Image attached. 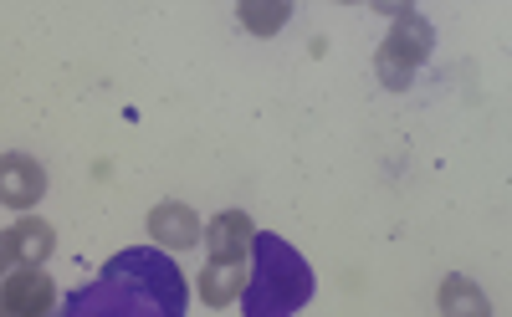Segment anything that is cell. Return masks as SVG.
I'll use <instances>...</instances> for the list:
<instances>
[{
  "label": "cell",
  "instance_id": "obj_7",
  "mask_svg": "<svg viewBox=\"0 0 512 317\" xmlns=\"http://www.w3.org/2000/svg\"><path fill=\"white\" fill-rule=\"evenodd\" d=\"M251 236H256V225H251L246 210H221V215L205 220V251H210V261H246Z\"/></svg>",
  "mask_w": 512,
  "mask_h": 317
},
{
  "label": "cell",
  "instance_id": "obj_6",
  "mask_svg": "<svg viewBox=\"0 0 512 317\" xmlns=\"http://www.w3.org/2000/svg\"><path fill=\"white\" fill-rule=\"evenodd\" d=\"M149 236H154V246H159V251H190L205 231H200V215H195L190 205L164 200V205H154V210H149Z\"/></svg>",
  "mask_w": 512,
  "mask_h": 317
},
{
  "label": "cell",
  "instance_id": "obj_11",
  "mask_svg": "<svg viewBox=\"0 0 512 317\" xmlns=\"http://www.w3.org/2000/svg\"><path fill=\"white\" fill-rule=\"evenodd\" d=\"M292 6L287 0H272V6H262V0H246V6H236V21L251 31V36H277L287 26Z\"/></svg>",
  "mask_w": 512,
  "mask_h": 317
},
{
  "label": "cell",
  "instance_id": "obj_9",
  "mask_svg": "<svg viewBox=\"0 0 512 317\" xmlns=\"http://www.w3.org/2000/svg\"><path fill=\"white\" fill-rule=\"evenodd\" d=\"M246 287V261H210L200 271V297L205 307H231Z\"/></svg>",
  "mask_w": 512,
  "mask_h": 317
},
{
  "label": "cell",
  "instance_id": "obj_1",
  "mask_svg": "<svg viewBox=\"0 0 512 317\" xmlns=\"http://www.w3.org/2000/svg\"><path fill=\"white\" fill-rule=\"evenodd\" d=\"M190 287L159 246H128L103 261L98 282L57 302V317H185Z\"/></svg>",
  "mask_w": 512,
  "mask_h": 317
},
{
  "label": "cell",
  "instance_id": "obj_10",
  "mask_svg": "<svg viewBox=\"0 0 512 317\" xmlns=\"http://www.w3.org/2000/svg\"><path fill=\"white\" fill-rule=\"evenodd\" d=\"M441 317H492V302L472 277H446L441 282Z\"/></svg>",
  "mask_w": 512,
  "mask_h": 317
},
{
  "label": "cell",
  "instance_id": "obj_2",
  "mask_svg": "<svg viewBox=\"0 0 512 317\" xmlns=\"http://www.w3.org/2000/svg\"><path fill=\"white\" fill-rule=\"evenodd\" d=\"M313 287L318 277L297 246H287L272 231L251 236V266H246V287H241L246 317H292L313 302Z\"/></svg>",
  "mask_w": 512,
  "mask_h": 317
},
{
  "label": "cell",
  "instance_id": "obj_3",
  "mask_svg": "<svg viewBox=\"0 0 512 317\" xmlns=\"http://www.w3.org/2000/svg\"><path fill=\"white\" fill-rule=\"evenodd\" d=\"M431 47H436L431 21H425L420 11H410V6H400L390 36H384V41H379V52H374V72H379V82L390 87V93H405V87L415 82V72L425 67V57H431Z\"/></svg>",
  "mask_w": 512,
  "mask_h": 317
},
{
  "label": "cell",
  "instance_id": "obj_12",
  "mask_svg": "<svg viewBox=\"0 0 512 317\" xmlns=\"http://www.w3.org/2000/svg\"><path fill=\"white\" fill-rule=\"evenodd\" d=\"M11 266H16V256H11V236H6V231H0V282H6V277H11Z\"/></svg>",
  "mask_w": 512,
  "mask_h": 317
},
{
  "label": "cell",
  "instance_id": "obj_5",
  "mask_svg": "<svg viewBox=\"0 0 512 317\" xmlns=\"http://www.w3.org/2000/svg\"><path fill=\"white\" fill-rule=\"evenodd\" d=\"M41 195H47V169L31 154H0V205L31 210Z\"/></svg>",
  "mask_w": 512,
  "mask_h": 317
},
{
  "label": "cell",
  "instance_id": "obj_8",
  "mask_svg": "<svg viewBox=\"0 0 512 317\" xmlns=\"http://www.w3.org/2000/svg\"><path fill=\"white\" fill-rule=\"evenodd\" d=\"M6 236H11L16 266H47V256L57 251V231H52L47 220H36V215H21Z\"/></svg>",
  "mask_w": 512,
  "mask_h": 317
},
{
  "label": "cell",
  "instance_id": "obj_4",
  "mask_svg": "<svg viewBox=\"0 0 512 317\" xmlns=\"http://www.w3.org/2000/svg\"><path fill=\"white\" fill-rule=\"evenodd\" d=\"M0 317H57V287L47 266H11L0 282Z\"/></svg>",
  "mask_w": 512,
  "mask_h": 317
}]
</instances>
